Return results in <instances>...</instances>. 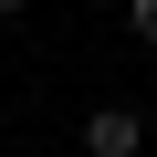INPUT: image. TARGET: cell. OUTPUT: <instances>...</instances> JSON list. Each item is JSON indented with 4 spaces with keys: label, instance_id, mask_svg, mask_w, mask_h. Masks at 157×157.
Returning a JSON list of instances; mask_svg holds the SVG:
<instances>
[{
    "label": "cell",
    "instance_id": "cell-1",
    "mask_svg": "<svg viewBox=\"0 0 157 157\" xmlns=\"http://www.w3.org/2000/svg\"><path fill=\"white\" fill-rule=\"evenodd\" d=\"M136 147H147V115L136 105H94L84 115V157H136Z\"/></svg>",
    "mask_w": 157,
    "mask_h": 157
},
{
    "label": "cell",
    "instance_id": "cell-2",
    "mask_svg": "<svg viewBox=\"0 0 157 157\" xmlns=\"http://www.w3.org/2000/svg\"><path fill=\"white\" fill-rule=\"evenodd\" d=\"M126 32H136V42L157 52V0H126Z\"/></svg>",
    "mask_w": 157,
    "mask_h": 157
},
{
    "label": "cell",
    "instance_id": "cell-3",
    "mask_svg": "<svg viewBox=\"0 0 157 157\" xmlns=\"http://www.w3.org/2000/svg\"><path fill=\"white\" fill-rule=\"evenodd\" d=\"M21 11H32V0H0V21H21Z\"/></svg>",
    "mask_w": 157,
    "mask_h": 157
}]
</instances>
